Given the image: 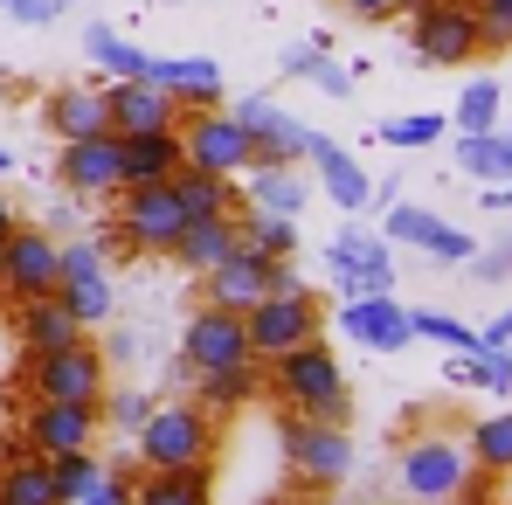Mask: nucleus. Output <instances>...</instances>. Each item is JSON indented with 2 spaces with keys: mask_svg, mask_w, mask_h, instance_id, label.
I'll return each mask as SVG.
<instances>
[{
  "mask_svg": "<svg viewBox=\"0 0 512 505\" xmlns=\"http://www.w3.org/2000/svg\"><path fill=\"white\" fill-rule=\"evenodd\" d=\"M0 7H7V0H0Z\"/></svg>",
  "mask_w": 512,
  "mask_h": 505,
  "instance_id": "59",
  "label": "nucleus"
},
{
  "mask_svg": "<svg viewBox=\"0 0 512 505\" xmlns=\"http://www.w3.org/2000/svg\"><path fill=\"white\" fill-rule=\"evenodd\" d=\"M236 236L256 256H291L298 250V222L291 215H263V208H236Z\"/></svg>",
  "mask_w": 512,
  "mask_h": 505,
  "instance_id": "33",
  "label": "nucleus"
},
{
  "mask_svg": "<svg viewBox=\"0 0 512 505\" xmlns=\"http://www.w3.org/2000/svg\"><path fill=\"white\" fill-rule=\"evenodd\" d=\"M49 478H56V505H84L104 485V464L90 450H70V457H49Z\"/></svg>",
  "mask_w": 512,
  "mask_h": 505,
  "instance_id": "36",
  "label": "nucleus"
},
{
  "mask_svg": "<svg viewBox=\"0 0 512 505\" xmlns=\"http://www.w3.org/2000/svg\"><path fill=\"white\" fill-rule=\"evenodd\" d=\"M97 409L90 402H28L21 409V443L35 457H70V450H90L97 443Z\"/></svg>",
  "mask_w": 512,
  "mask_h": 505,
  "instance_id": "13",
  "label": "nucleus"
},
{
  "mask_svg": "<svg viewBox=\"0 0 512 505\" xmlns=\"http://www.w3.org/2000/svg\"><path fill=\"white\" fill-rule=\"evenodd\" d=\"M478 346H512V312H499V319L478 333Z\"/></svg>",
  "mask_w": 512,
  "mask_h": 505,
  "instance_id": "51",
  "label": "nucleus"
},
{
  "mask_svg": "<svg viewBox=\"0 0 512 505\" xmlns=\"http://www.w3.org/2000/svg\"><path fill=\"white\" fill-rule=\"evenodd\" d=\"M319 298L305 291V298H263L243 312V333H250V360L256 367H270L277 353H291V346H305V339H319Z\"/></svg>",
  "mask_w": 512,
  "mask_h": 505,
  "instance_id": "10",
  "label": "nucleus"
},
{
  "mask_svg": "<svg viewBox=\"0 0 512 505\" xmlns=\"http://www.w3.org/2000/svg\"><path fill=\"white\" fill-rule=\"evenodd\" d=\"M395 7H402V14H423V7H436V0H395Z\"/></svg>",
  "mask_w": 512,
  "mask_h": 505,
  "instance_id": "55",
  "label": "nucleus"
},
{
  "mask_svg": "<svg viewBox=\"0 0 512 505\" xmlns=\"http://www.w3.org/2000/svg\"><path fill=\"white\" fill-rule=\"evenodd\" d=\"M21 381H28V402H104V353L77 339L63 353H21Z\"/></svg>",
  "mask_w": 512,
  "mask_h": 505,
  "instance_id": "7",
  "label": "nucleus"
},
{
  "mask_svg": "<svg viewBox=\"0 0 512 505\" xmlns=\"http://www.w3.org/2000/svg\"><path fill=\"white\" fill-rule=\"evenodd\" d=\"M180 360L194 374H215V367H243L250 360V333H243V312H222V305H201L180 333Z\"/></svg>",
  "mask_w": 512,
  "mask_h": 505,
  "instance_id": "14",
  "label": "nucleus"
},
{
  "mask_svg": "<svg viewBox=\"0 0 512 505\" xmlns=\"http://www.w3.org/2000/svg\"><path fill=\"white\" fill-rule=\"evenodd\" d=\"M423 250L436 256V263H471V250H478V243H471V236H464V229H450V222H429Z\"/></svg>",
  "mask_w": 512,
  "mask_h": 505,
  "instance_id": "42",
  "label": "nucleus"
},
{
  "mask_svg": "<svg viewBox=\"0 0 512 505\" xmlns=\"http://www.w3.org/2000/svg\"><path fill=\"white\" fill-rule=\"evenodd\" d=\"M312 84L326 90V97H346V90H353V63H333V56H319V70H312Z\"/></svg>",
  "mask_w": 512,
  "mask_h": 505,
  "instance_id": "47",
  "label": "nucleus"
},
{
  "mask_svg": "<svg viewBox=\"0 0 512 505\" xmlns=\"http://www.w3.org/2000/svg\"><path fill=\"white\" fill-rule=\"evenodd\" d=\"M236 250H243L236 215H194V222L180 229V243H173V263H180V270H194V277H208L215 263H229Z\"/></svg>",
  "mask_w": 512,
  "mask_h": 505,
  "instance_id": "24",
  "label": "nucleus"
},
{
  "mask_svg": "<svg viewBox=\"0 0 512 505\" xmlns=\"http://www.w3.org/2000/svg\"><path fill=\"white\" fill-rule=\"evenodd\" d=\"M132 443L146 471H187L215 457V416L201 402H153V416L132 429Z\"/></svg>",
  "mask_w": 512,
  "mask_h": 505,
  "instance_id": "3",
  "label": "nucleus"
},
{
  "mask_svg": "<svg viewBox=\"0 0 512 505\" xmlns=\"http://www.w3.org/2000/svg\"><path fill=\"white\" fill-rule=\"evenodd\" d=\"M312 167H319V187H326V194L340 201L346 215H360V208L374 201V180H367V167H360L353 153H340V146H333L326 132L312 139Z\"/></svg>",
  "mask_w": 512,
  "mask_h": 505,
  "instance_id": "25",
  "label": "nucleus"
},
{
  "mask_svg": "<svg viewBox=\"0 0 512 505\" xmlns=\"http://www.w3.org/2000/svg\"><path fill=\"white\" fill-rule=\"evenodd\" d=\"M443 132H450V118H436V111H409V118H388L374 139H381V146H395V153H416V146L443 139Z\"/></svg>",
  "mask_w": 512,
  "mask_h": 505,
  "instance_id": "38",
  "label": "nucleus"
},
{
  "mask_svg": "<svg viewBox=\"0 0 512 505\" xmlns=\"http://www.w3.org/2000/svg\"><path fill=\"white\" fill-rule=\"evenodd\" d=\"M84 49H90V63H97L104 77H146V63H153L146 49H132V42H125L118 28H104V21L84 28Z\"/></svg>",
  "mask_w": 512,
  "mask_h": 505,
  "instance_id": "35",
  "label": "nucleus"
},
{
  "mask_svg": "<svg viewBox=\"0 0 512 505\" xmlns=\"http://www.w3.org/2000/svg\"><path fill=\"white\" fill-rule=\"evenodd\" d=\"M208 464H187V471H146L132 485V505H208Z\"/></svg>",
  "mask_w": 512,
  "mask_h": 505,
  "instance_id": "28",
  "label": "nucleus"
},
{
  "mask_svg": "<svg viewBox=\"0 0 512 505\" xmlns=\"http://www.w3.org/2000/svg\"><path fill=\"white\" fill-rule=\"evenodd\" d=\"M0 505H56V478L49 457H35L28 443L0 457Z\"/></svg>",
  "mask_w": 512,
  "mask_h": 505,
  "instance_id": "26",
  "label": "nucleus"
},
{
  "mask_svg": "<svg viewBox=\"0 0 512 505\" xmlns=\"http://www.w3.org/2000/svg\"><path fill=\"white\" fill-rule=\"evenodd\" d=\"M478 505H512V471H492V478H485V499Z\"/></svg>",
  "mask_w": 512,
  "mask_h": 505,
  "instance_id": "50",
  "label": "nucleus"
},
{
  "mask_svg": "<svg viewBox=\"0 0 512 505\" xmlns=\"http://www.w3.org/2000/svg\"><path fill=\"white\" fill-rule=\"evenodd\" d=\"M429 208H388V243H409V250H423V236H429Z\"/></svg>",
  "mask_w": 512,
  "mask_h": 505,
  "instance_id": "44",
  "label": "nucleus"
},
{
  "mask_svg": "<svg viewBox=\"0 0 512 505\" xmlns=\"http://www.w3.org/2000/svg\"><path fill=\"white\" fill-rule=\"evenodd\" d=\"M499 104H506V90H499V84H464L457 111H450V125H457V132H499Z\"/></svg>",
  "mask_w": 512,
  "mask_h": 505,
  "instance_id": "37",
  "label": "nucleus"
},
{
  "mask_svg": "<svg viewBox=\"0 0 512 505\" xmlns=\"http://www.w3.org/2000/svg\"><path fill=\"white\" fill-rule=\"evenodd\" d=\"M340 333L374 346V353H402L416 339V326H409V305H395V291H367V298L340 305Z\"/></svg>",
  "mask_w": 512,
  "mask_h": 505,
  "instance_id": "17",
  "label": "nucleus"
},
{
  "mask_svg": "<svg viewBox=\"0 0 512 505\" xmlns=\"http://www.w3.org/2000/svg\"><path fill=\"white\" fill-rule=\"evenodd\" d=\"M464 450H471V471H478V478L512 471V409H506V416H478V422H471V436H464Z\"/></svg>",
  "mask_w": 512,
  "mask_h": 505,
  "instance_id": "32",
  "label": "nucleus"
},
{
  "mask_svg": "<svg viewBox=\"0 0 512 505\" xmlns=\"http://www.w3.org/2000/svg\"><path fill=\"white\" fill-rule=\"evenodd\" d=\"M270 395L291 409V416L305 422H333L346 429L353 416V395H346V374H340V353L326 346V339H305V346H291V353H277L270 367Z\"/></svg>",
  "mask_w": 512,
  "mask_h": 505,
  "instance_id": "1",
  "label": "nucleus"
},
{
  "mask_svg": "<svg viewBox=\"0 0 512 505\" xmlns=\"http://www.w3.org/2000/svg\"><path fill=\"white\" fill-rule=\"evenodd\" d=\"M201 298L222 305V312H250V305H263V298H270V256L236 250L229 263H215V270L201 277Z\"/></svg>",
  "mask_w": 512,
  "mask_h": 505,
  "instance_id": "21",
  "label": "nucleus"
},
{
  "mask_svg": "<svg viewBox=\"0 0 512 505\" xmlns=\"http://www.w3.org/2000/svg\"><path fill=\"white\" fill-rule=\"evenodd\" d=\"M319 56H326V42H298V49H284V56H277V70H284V77H312V70H319Z\"/></svg>",
  "mask_w": 512,
  "mask_h": 505,
  "instance_id": "45",
  "label": "nucleus"
},
{
  "mask_svg": "<svg viewBox=\"0 0 512 505\" xmlns=\"http://www.w3.org/2000/svg\"><path fill=\"white\" fill-rule=\"evenodd\" d=\"M56 298L77 312V326H104L111 312H118V284H111V270H104V243H63V277H56Z\"/></svg>",
  "mask_w": 512,
  "mask_h": 505,
  "instance_id": "11",
  "label": "nucleus"
},
{
  "mask_svg": "<svg viewBox=\"0 0 512 505\" xmlns=\"http://www.w3.org/2000/svg\"><path fill=\"white\" fill-rule=\"evenodd\" d=\"M506 270H512V243H506Z\"/></svg>",
  "mask_w": 512,
  "mask_h": 505,
  "instance_id": "58",
  "label": "nucleus"
},
{
  "mask_svg": "<svg viewBox=\"0 0 512 505\" xmlns=\"http://www.w3.org/2000/svg\"><path fill=\"white\" fill-rule=\"evenodd\" d=\"M146 84H160L180 111H215L222 104V63H208V56H153Z\"/></svg>",
  "mask_w": 512,
  "mask_h": 505,
  "instance_id": "18",
  "label": "nucleus"
},
{
  "mask_svg": "<svg viewBox=\"0 0 512 505\" xmlns=\"http://www.w3.org/2000/svg\"><path fill=\"white\" fill-rule=\"evenodd\" d=\"M326 263H333V277H340V298L395 291V256H388L381 236H367V229H340V236L326 243Z\"/></svg>",
  "mask_w": 512,
  "mask_h": 505,
  "instance_id": "15",
  "label": "nucleus"
},
{
  "mask_svg": "<svg viewBox=\"0 0 512 505\" xmlns=\"http://www.w3.org/2000/svg\"><path fill=\"white\" fill-rule=\"evenodd\" d=\"M270 505H305V499H270Z\"/></svg>",
  "mask_w": 512,
  "mask_h": 505,
  "instance_id": "57",
  "label": "nucleus"
},
{
  "mask_svg": "<svg viewBox=\"0 0 512 505\" xmlns=\"http://www.w3.org/2000/svg\"><path fill=\"white\" fill-rule=\"evenodd\" d=\"M340 7L353 14V21H388V14H402L395 0H340Z\"/></svg>",
  "mask_w": 512,
  "mask_h": 505,
  "instance_id": "49",
  "label": "nucleus"
},
{
  "mask_svg": "<svg viewBox=\"0 0 512 505\" xmlns=\"http://www.w3.org/2000/svg\"><path fill=\"white\" fill-rule=\"evenodd\" d=\"M409 326H416V339H436V346H450V353H471V346H478V333L457 326L450 312H409Z\"/></svg>",
  "mask_w": 512,
  "mask_h": 505,
  "instance_id": "39",
  "label": "nucleus"
},
{
  "mask_svg": "<svg viewBox=\"0 0 512 505\" xmlns=\"http://www.w3.org/2000/svg\"><path fill=\"white\" fill-rule=\"evenodd\" d=\"M270 298H305V277L291 256H270Z\"/></svg>",
  "mask_w": 512,
  "mask_h": 505,
  "instance_id": "46",
  "label": "nucleus"
},
{
  "mask_svg": "<svg viewBox=\"0 0 512 505\" xmlns=\"http://www.w3.org/2000/svg\"><path fill=\"white\" fill-rule=\"evenodd\" d=\"M457 388H485V395H512V346H471L464 360H450Z\"/></svg>",
  "mask_w": 512,
  "mask_h": 505,
  "instance_id": "31",
  "label": "nucleus"
},
{
  "mask_svg": "<svg viewBox=\"0 0 512 505\" xmlns=\"http://www.w3.org/2000/svg\"><path fill=\"white\" fill-rule=\"evenodd\" d=\"M14 339H21V353H63V346L84 339V326L63 298H21L14 305Z\"/></svg>",
  "mask_w": 512,
  "mask_h": 505,
  "instance_id": "23",
  "label": "nucleus"
},
{
  "mask_svg": "<svg viewBox=\"0 0 512 505\" xmlns=\"http://www.w3.org/2000/svg\"><path fill=\"white\" fill-rule=\"evenodd\" d=\"M250 208H263V215H291V222H298L305 180H298L291 167H250Z\"/></svg>",
  "mask_w": 512,
  "mask_h": 505,
  "instance_id": "34",
  "label": "nucleus"
},
{
  "mask_svg": "<svg viewBox=\"0 0 512 505\" xmlns=\"http://www.w3.org/2000/svg\"><path fill=\"white\" fill-rule=\"evenodd\" d=\"M132 353H139V339H132V333H111V346H104V360H118V367H125Z\"/></svg>",
  "mask_w": 512,
  "mask_h": 505,
  "instance_id": "52",
  "label": "nucleus"
},
{
  "mask_svg": "<svg viewBox=\"0 0 512 505\" xmlns=\"http://www.w3.org/2000/svg\"><path fill=\"white\" fill-rule=\"evenodd\" d=\"M14 229V201H7V187H0V236Z\"/></svg>",
  "mask_w": 512,
  "mask_h": 505,
  "instance_id": "54",
  "label": "nucleus"
},
{
  "mask_svg": "<svg viewBox=\"0 0 512 505\" xmlns=\"http://www.w3.org/2000/svg\"><path fill=\"white\" fill-rule=\"evenodd\" d=\"M395 485H402L409 505H457V499H471L478 471H471V450L457 436H416L395 457Z\"/></svg>",
  "mask_w": 512,
  "mask_h": 505,
  "instance_id": "2",
  "label": "nucleus"
},
{
  "mask_svg": "<svg viewBox=\"0 0 512 505\" xmlns=\"http://www.w3.org/2000/svg\"><path fill=\"white\" fill-rule=\"evenodd\" d=\"M277 450H284V464H291L305 485H319V492H333V485L353 478V436L333 429V422L277 416Z\"/></svg>",
  "mask_w": 512,
  "mask_h": 505,
  "instance_id": "6",
  "label": "nucleus"
},
{
  "mask_svg": "<svg viewBox=\"0 0 512 505\" xmlns=\"http://www.w3.org/2000/svg\"><path fill=\"white\" fill-rule=\"evenodd\" d=\"M478 7V35H485V56L512 49V0H471Z\"/></svg>",
  "mask_w": 512,
  "mask_h": 505,
  "instance_id": "41",
  "label": "nucleus"
},
{
  "mask_svg": "<svg viewBox=\"0 0 512 505\" xmlns=\"http://www.w3.org/2000/svg\"><path fill=\"white\" fill-rule=\"evenodd\" d=\"M56 229H77V208H70V201H56V208H49V236H56Z\"/></svg>",
  "mask_w": 512,
  "mask_h": 505,
  "instance_id": "53",
  "label": "nucleus"
},
{
  "mask_svg": "<svg viewBox=\"0 0 512 505\" xmlns=\"http://www.w3.org/2000/svg\"><path fill=\"white\" fill-rule=\"evenodd\" d=\"M256 381H263V367L243 360V367H215V374H194V402L208 409V416H229V409H243L256 395Z\"/></svg>",
  "mask_w": 512,
  "mask_h": 505,
  "instance_id": "29",
  "label": "nucleus"
},
{
  "mask_svg": "<svg viewBox=\"0 0 512 505\" xmlns=\"http://www.w3.org/2000/svg\"><path fill=\"white\" fill-rule=\"evenodd\" d=\"M42 118H49V132H56L63 146H70V139H104V132H111L104 84H63V90H49Z\"/></svg>",
  "mask_w": 512,
  "mask_h": 505,
  "instance_id": "22",
  "label": "nucleus"
},
{
  "mask_svg": "<svg viewBox=\"0 0 512 505\" xmlns=\"http://www.w3.org/2000/svg\"><path fill=\"white\" fill-rule=\"evenodd\" d=\"M409 49L429 70H464L485 56V35H478V7L471 0H436L423 14H409Z\"/></svg>",
  "mask_w": 512,
  "mask_h": 505,
  "instance_id": "5",
  "label": "nucleus"
},
{
  "mask_svg": "<svg viewBox=\"0 0 512 505\" xmlns=\"http://www.w3.org/2000/svg\"><path fill=\"white\" fill-rule=\"evenodd\" d=\"M84 505H132V485H125V478H111V471H104V485H97V492H90Z\"/></svg>",
  "mask_w": 512,
  "mask_h": 505,
  "instance_id": "48",
  "label": "nucleus"
},
{
  "mask_svg": "<svg viewBox=\"0 0 512 505\" xmlns=\"http://www.w3.org/2000/svg\"><path fill=\"white\" fill-rule=\"evenodd\" d=\"M180 229H187V208H180L173 180H153V187H125V194H118V222H111V236L125 243L118 256H173Z\"/></svg>",
  "mask_w": 512,
  "mask_h": 505,
  "instance_id": "4",
  "label": "nucleus"
},
{
  "mask_svg": "<svg viewBox=\"0 0 512 505\" xmlns=\"http://www.w3.org/2000/svg\"><path fill=\"white\" fill-rule=\"evenodd\" d=\"M146 416H153V395H139V388H118V395L97 402V422H111V429H125V436H132Z\"/></svg>",
  "mask_w": 512,
  "mask_h": 505,
  "instance_id": "40",
  "label": "nucleus"
},
{
  "mask_svg": "<svg viewBox=\"0 0 512 505\" xmlns=\"http://www.w3.org/2000/svg\"><path fill=\"white\" fill-rule=\"evenodd\" d=\"M236 125L250 132L256 167H298V160H312V139H319L305 118L277 111L270 97H243V104H236Z\"/></svg>",
  "mask_w": 512,
  "mask_h": 505,
  "instance_id": "12",
  "label": "nucleus"
},
{
  "mask_svg": "<svg viewBox=\"0 0 512 505\" xmlns=\"http://www.w3.org/2000/svg\"><path fill=\"white\" fill-rule=\"evenodd\" d=\"M56 180H63L70 194H84V201L118 194V132H104V139H70L63 160H56Z\"/></svg>",
  "mask_w": 512,
  "mask_h": 505,
  "instance_id": "19",
  "label": "nucleus"
},
{
  "mask_svg": "<svg viewBox=\"0 0 512 505\" xmlns=\"http://www.w3.org/2000/svg\"><path fill=\"white\" fill-rule=\"evenodd\" d=\"M180 167H187L180 160V132H118V194L173 180Z\"/></svg>",
  "mask_w": 512,
  "mask_h": 505,
  "instance_id": "20",
  "label": "nucleus"
},
{
  "mask_svg": "<svg viewBox=\"0 0 512 505\" xmlns=\"http://www.w3.org/2000/svg\"><path fill=\"white\" fill-rule=\"evenodd\" d=\"M0 173H14V160H7V146H0Z\"/></svg>",
  "mask_w": 512,
  "mask_h": 505,
  "instance_id": "56",
  "label": "nucleus"
},
{
  "mask_svg": "<svg viewBox=\"0 0 512 505\" xmlns=\"http://www.w3.org/2000/svg\"><path fill=\"white\" fill-rule=\"evenodd\" d=\"M180 160L187 167H201V173H222V180H236V173H250L256 167V153H250V132L236 125V111H187L180 125Z\"/></svg>",
  "mask_w": 512,
  "mask_h": 505,
  "instance_id": "8",
  "label": "nucleus"
},
{
  "mask_svg": "<svg viewBox=\"0 0 512 505\" xmlns=\"http://www.w3.org/2000/svg\"><path fill=\"white\" fill-rule=\"evenodd\" d=\"M173 194H180V208H187V222L194 215H236V180H222V173H201V167H180L173 173Z\"/></svg>",
  "mask_w": 512,
  "mask_h": 505,
  "instance_id": "30",
  "label": "nucleus"
},
{
  "mask_svg": "<svg viewBox=\"0 0 512 505\" xmlns=\"http://www.w3.org/2000/svg\"><path fill=\"white\" fill-rule=\"evenodd\" d=\"M457 167L485 187H512V132H457Z\"/></svg>",
  "mask_w": 512,
  "mask_h": 505,
  "instance_id": "27",
  "label": "nucleus"
},
{
  "mask_svg": "<svg viewBox=\"0 0 512 505\" xmlns=\"http://www.w3.org/2000/svg\"><path fill=\"white\" fill-rule=\"evenodd\" d=\"M56 277H63V243L49 229H7L0 236V291L21 305V298H56Z\"/></svg>",
  "mask_w": 512,
  "mask_h": 505,
  "instance_id": "9",
  "label": "nucleus"
},
{
  "mask_svg": "<svg viewBox=\"0 0 512 505\" xmlns=\"http://www.w3.org/2000/svg\"><path fill=\"white\" fill-rule=\"evenodd\" d=\"M77 0H7V21L14 28H49V21H63Z\"/></svg>",
  "mask_w": 512,
  "mask_h": 505,
  "instance_id": "43",
  "label": "nucleus"
},
{
  "mask_svg": "<svg viewBox=\"0 0 512 505\" xmlns=\"http://www.w3.org/2000/svg\"><path fill=\"white\" fill-rule=\"evenodd\" d=\"M104 111H111V132H173L180 125V104L146 77H104Z\"/></svg>",
  "mask_w": 512,
  "mask_h": 505,
  "instance_id": "16",
  "label": "nucleus"
}]
</instances>
